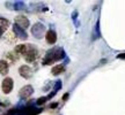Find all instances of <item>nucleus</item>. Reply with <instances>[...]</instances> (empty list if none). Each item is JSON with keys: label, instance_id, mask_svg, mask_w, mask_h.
I'll use <instances>...</instances> for the list:
<instances>
[{"label": "nucleus", "instance_id": "nucleus-14", "mask_svg": "<svg viewBox=\"0 0 125 115\" xmlns=\"http://www.w3.org/2000/svg\"><path fill=\"white\" fill-rule=\"evenodd\" d=\"M46 100H48V99H46V97H41V98H38L35 102H36V105H37V106H41V105H43Z\"/></svg>", "mask_w": 125, "mask_h": 115}, {"label": "nucleus", "instance_id": "nucleus-13", "mask_svg": "<svg viewBox=\"0 0 125 115\" xmlns=\"http://www.w3.org/2000/svg\"><path fill=\"white\" fill-rule=\"evenodd\" d=\"M9 25V22L8 20H6L4 17H0V28H2V29H6V28Z\"/></svg>", "mask_w": 125, "mask_h": 115}, {"label": "nucleus", "instance_id": "nucleus-19", "mask_svg": "<svg viewBox=\"0 0 125 115\" xmlns=\"http://www.w3.org/2000/svg\"><path fill=\"white\" fill-rule=\"evenodd\" d=\"M4 31H5V29H2V28H0V37L2 36V33H4Z\"/></svg>", "mask_w": 125, "mask_h": 115}, {"label": "nucleus", "instance_id": "nucleus-18", "mask_svg": "<svg viewBox=\"0 0 125 115\" xmlns=\"http://www.w3.org/2000/svg\"><path fill=\"white\" fill-rule=\"evenodd\" d=\"M67 98H68V93H66V94H64V96H62V100H66Z\"/></svg>", "mask_w": 125, "mask_h": 115}, {"label": "nucleus", "instance_id": "nucleus-7", "mask_svg": "<svg viewBox=\"0 0 125 115\" xmlns=\"http://www.w3.org/2000/svg\"><path fill=\"white\" fill-rule=\"evenodd\" d=\"M19 73H20V75L22 76L23 78H30L31 76H32V70H31L30 67L27 66V65H24V66H21V67H20Z\"/></svg>", "mask_w": 125, "mask_h": 115}, {"label": "nucleus", "instance_id": "nucleus-17", "mask_svg": "<svg viewBox=\"0 0 125 115\" xmlns=\"http://www.w3.org/2000/svg\"><path fill=\"white\" fill-rule=\"evenodd\" d=\"M117 58H118V59H125V53H122V54H119V55H117Z\"/></svg>", "mask_w": 125, "mask_h": 115}, {"label": "nucleus", "instance_id": "nucleus-6", "mask_svg": "<svg viewBox=\"0 0 125 115\" xmlns=\"http://www.w3.org/2000/svg\"><path fill=\"white\" fill-rule=\"evenodd\" d=\"M15 24L18 25V27H20L21 29H23V30H26L27 28H29V20H28L26 16H18V17L15 18Z\"/></svg>", "mask_w": 125, "mask_h": 115}, {"label": "nucleus", "instance_id": "nucleus-3", "mask_svg": "<svg viewBox=\"0 0 125 115\" xmlns=\"http://www.w3.org/2000/svg\"><path fill=\"white\" fill-rule=\"evenodd\" d=\"M13 88H14V81H13V78H10V77H6V78L2 81V85H1L2 92H4L5 94H8V93L12 92Z\"/></svg>", "mask_w": 125, "mask_h": 115}, {"label": "nucleus", "instance_id": "nucleus-12", "mask_svg": "<svg viewBox=\"0 0 125 115\" xmlns=\"http://www.w3.org/2000/svg\"><path fill=\"white\" fill-rule=\"evenodd\" d=\"M8 71V63L4 60H0V74L1 75H6Z\"/></svg>", "mask_w": 125, "mask_h": 115}, {"label": "nucleus", "instance_id": "nucleus-15", "mask_svg": "<svg viewBox=\"0 0 125 115\" xmlns=\"http://www.w3.org/2000/svg\"><path fill=\"white\" fill-rule=\"evenodd\" d=\"M15 6V9H20V8H26V6H24V4H22V2H16V4L14 5Z\"/></svg>", "mask_w": 125, "mask_h": 115}, {"label": "nucleus", "instance_id": "nucleus-5", "mask_svg": "<svg viewBox=\"0 0 125 115\" xmlns=\"http://www.w3.org/2000/svg\"><path fill=\"white\" fill-rule=\"evenodd\" d=\"M37 55H38V51H37V49L32 45V47L28 51L27 53L24 54V59H26L27 62H34L36 60Z\"/></svg>", "mask_w": 125, "mask_h": 115}, {"label": "nucleus", "instance_id": "nucleus-16", "mask_svg": "<svg viewBox=\"0 0 125 115\" xmlns=\"http://www.w3.org/2000/svg\"><path fill=\"white\" fill-rule=\"evenodd\" d=\"M60 88H62V82L58 81V82H57V85H54V92H57Z\"/></svg>", "mask_w": 125, "mask_h": 115}, {"label": "nucleus", "instance_id": "nucleus-10", "mask_svg": "<svg viewBox=\"0 0 125 115\" xmlns=\"http://www.w3.org/2000/svg\"><path fill=\"white\" fill-rule=\"evenodd\" d=\"M45 39H46V41L49 44H51V45L54 44L57 41V35H56V32L53 30H49L45 33Z\"/></svg>", "mask_w": 125, "mask_h": 115}, {"label": "nucleus", "instance_id": "nucleus-11", "mask_svg": "<svg viewBox=\"0 0 125 115\" xmlns=\"http://www.w3.org/2000/svg\"><path fill=\"white\" fill-rule=\"evenodd\" d=\"M64 70H65V66H64V65H56V66L51 69V74H52V75H59V74L64 73Z\"/></svg>", "mask_w": 125, "mask_h": 115}, {"label": "nucleus", "instance_id": "nucleus-9", "mask_svg": "<svg viewBox=\"0 0 125 115\" xmlns=\"http://www.w3.org/2000/svg\"><path fill=\"white\" fill-rule=\"evenodd\" d=\"M13 30L14 32H15V35L18 36L20 39H22V40H26L28 38V35H27V32L23 30V29H21L20 27H18L16 24H14L13 25Z\"/></svg>", "mask_w": 125, "mask_h": 115}, {"label": "nucleus", "instance_id": "nucleus-4", "mask_svg": "<svg viewBox=\"0 0 125 115\" xmlns=\"http://www.w3.org/2000/svg\"><path fill=\"white\" fill-rule=\"evenodd\" d=\"M32 92H34L32 86H31V85H26V86H23V88L19 91V97L21 98V99H28V98L32 94Z\"/></svg>", "mask_w": 125, "mask_h": 115}, {"label": "nucleus", "instance_id": "nucleus-20", "mask_svg": "<svg viewBox=\"0 0 125 115\" xmlns=\"http://www.w3.org/2000/svg\"><path fill=\"white\" fill-rule=\"evenodd\" d=\"M57 106H58L57 104H51V105H50V107H51V108H54V107H57Z\"/></svg>", "mask_w": 125, "mask_h": 115}, {"label": "nucleus", "instance_id": "nucleus-8", "mask_svg": "<svg viewBox=\"0 0 125 115\" xmlns=\"http://www.w3.org/2000/svg\"><path fill=\"white\" fill-rule=\"evenodd\" d=\"M31 47H32V45H31V44H21V45H18V46L15 47V53L24 55V54L27 53V52L31 49Z\"/></svg>", "mask_w": 125, "mask_h": 115}, {"label": "nucleus", "instance_id": "nucleus-2", "mask_svg": "<svg viewBox=\"0 0 125 115\" xmlns=\"http://www.w3.org/2000/svg\"><path fill=\"white\" fill-rule=\"evenodd\" d=\"M45 32V27L42 23H35L32 28H31V33L32 36H35L36 38H42Z\"/></svg>", "mask_w": 125, "mask_h": 115}, {"label": "nucleus", "instance_id": "nucleus-1", "mask_svg": "<svg viewBox=\"0 0 125 115\" xmlns=\"http://www.w3.org/2000/svg\"><path fill=\"white\" fill-rule=\"evenodd\" d=\"M64 57H65V52L62 51V49H59V47L52 49L46 53L44 60H43V65H44V66H46V65H51V63H53V62L62 59Z\"/></svg>", "mask_w": 125, "mask_h": 115}]
</instances>
